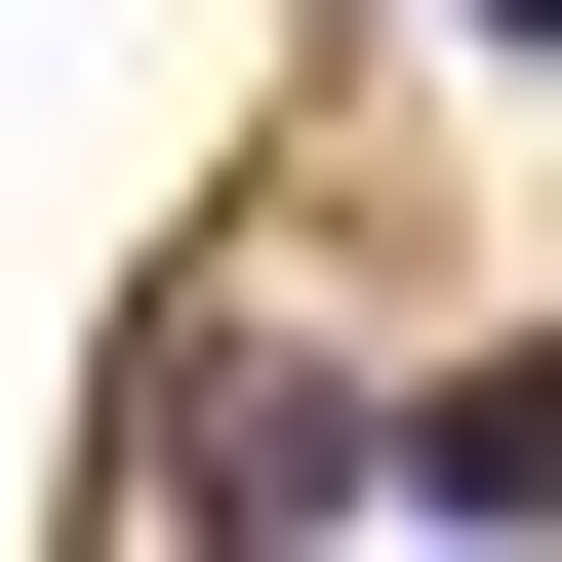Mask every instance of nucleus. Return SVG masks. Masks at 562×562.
Segmentation results:
<instances>
[{"instance_id":"1","label":"nucleus","mask_w":562,"mask_h":562,"mask_svg":"<svg viewBox=\"0 0 562 562\" xmlns=\"http://www.w3.org/2000/svg\"><path fill=\"white\" fill-rule=\"evenodd\" d=\"M402 522H562V322H522V362H442V402H402Z\"/></svg>"},{"instance_id":"2","label":"nucleus","mask_w":562,"mask_h":562,"mask_svg":"<svg viewBox=\"0 0 562 562\" xmlns=\"http://www.w3.org/2000/svg\"><path fill=\"white\" fill-rule=\"evenodd\" d=\"M442 41H562V0H442Z\"/></svg>"}]
</instances>
